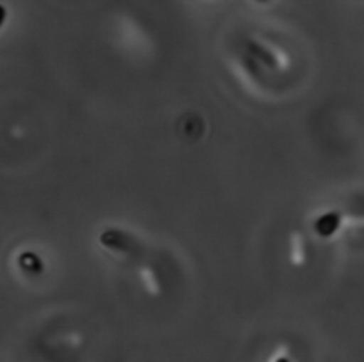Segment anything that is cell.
Returning a JSON list of instances; mask_svg holds the SVG:
<instances>
[{
  "mask_svg": "<svg viewBox=\"0 0 364 362\" xmlns=\"http://www.w3.org/2000/svg\"><path fill=\"white\" fill-rule=\"evenodd\" d=\"M276 362H290V361H288V358L287 357H279V358H277V361Z\"/></svg>",
  "mask_w": 364,
  "mask_h": 362,
  "instance_id": "obj_1",
  "label": "cell"
}]
</instances>
